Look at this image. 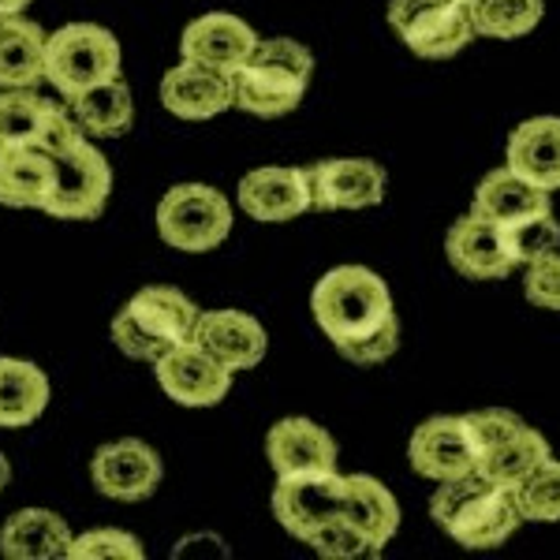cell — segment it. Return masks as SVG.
Listing matches in <instances>:
<instances>
[{"mask_svg": "<svg viewBox=\"0 0 560 560\" xmlns=\"http://www.w3.org/2000/svg\"><path fill=\"white\" fill-rule=\"evenodd\" d=\"M153 374L168 400L179 408H217L232 393L236 370H229L195 340H184L153 363Z\"/></svg>", "mask_w": 560, "mask_h": 560, "instance_id": "11", "label": "cell"}, {"mask_svg": "<svg viewBox=\"0 0 560 560\" xmlns=\"http://www.w3.org/2000/svg\"><path fill=\"white\" fill-rule=\"evenodd\" d=\"M49 377L31 359L0 355V430L34 427L49 408Z\"/></svg>", "mask_w": 560, "mask_h": 560, "instance_id": "23", "label": "cell"}, {"mask_svg": "<svg viewBox=\"0 0 560 560\" xmlns=\"http://www.w3.org/2000/svg\"><path fill=\"white\" fill-rule=\"evenodd\" d=\"M535 210H549V191L527 184V179L520 173H512L509 165L493 168V173H486L478 179L471 213L486 217V221H493V224H509V221H516V217L535 213Z\"/></svg>", "mask_w": 560, "mask_h": 560, "instance_id": "27", "label": "cell"}, {"mask_svg": "<svg viewBox=\"0 0 560 560\" xmlns=\"http://www.w3.org/2000/svg\"><path fill=\"white\" fill-rule=\"evenodd\" d=\"M161 478H165V464H161L158 448L139 438L108 441L90 456V482L108 501H147V497L158 493Z\"/></svg>", "mask_w": 560, "mask_h": 560, "instance_id": "10", "label": "cell"}, {"mask_svg": "<svg viewBox=\"0 0 560 560\" xmlns=\"http://www.w3.org/2000/svg\"><path fill=\"white\" fill-rule=\"evenodd\" d=\"M504 165L541 191H560V116H530L512 128Z\"/></svg>", "mask_w": 560, "mask_h": 560, "instance_id": "20", "label": "cell"}, {"mask_svg": "<svg viewBox=\"0 0 560 560\" xmlns=\"http://www.w3.org/2000/svg\"><path fill=\"white\" fill-rule=\"evenodd\" d=\"M306 546L314 549L322 560H363V557H377L374 553V546L359 535L351 523L340 516V520H332V523H325L322 530H314L311 538H306Z\"/></svg>", "mask_w": 560, "mask_h": 560, "instance_id": "34", "label": "cell"}, {"mask_svg": "<svg viewBox=\"0 0 560 560\" xmlns=\"http://www.w3.org/2000/svg\"><path fill=\"white\" fill-rule=\"evenodd\" d=\"M236 206L258 224H284L314 210L311 173L306 168L266 165L250 168L236 187Z\"/></svg>", "mask_w": 560, "mask_h": 560, "instance_id": "14", "label": "cell"}, {"mask_svg": "<svg viewBox=\"0 0 560 560\" xmlns=\"http://www.w3.org/2000/svg\"><path fill=\"white\" fill-rule=\"evenodd\" d=\"M345 493H348V475L340 471L277 478L273 516L288 535L306 546V538L314 530H322L325 523L345 516Z\"/></svg>", "mask_w": 560, "mask_h": 560, "instance_id": "9", "label": "cell"}, {"mask_svg": "<svg viewBox=\"0 0 560 560\" xmlns=\"http://www.w3.org/2000/svg\"><path fill=\"white\" fill-rule=\"evenodd\" d=\"M258 42V31L240 15L206 12L187 23L184 34H179V60H195V65L217 68L224 75H236L255 57Z\"/></svg>", "mask_w": 560, "mask_h": 560, "instance_id": "15", "label": "cell"}, {"mask_svg": "<svg viewBox=\"0 0 560 560\" xmlns=\"http://www.w3.org/2000/svg\"><path fill=\"white\" fill-rule=\"evenodd\" d=\"M549 456H553V448H549L546 433H538L535 427H523L520 433H512L509 441H501V445L478 459V475L493 478L497 486L516 490L523 478L546 464Z\"/></svg>", "mask_w": 560, "mask_h": 560, "instance_id": "29", "label": "cell"}, {"mask_svg": "<svg viewBox=\"0 0 560 560\" xmlns=\"http://www.w3.org/2000/svg\"><path fill=\"white\" fill-rule=\"evenodd\" d=\"M158 236L184 255H210L232 236V202L210 184H176L158 202Z\"/></svg>", "mask_w": 560, "mask_h": 560, "instance_id": "6", "label": "cell"}, {"mask_svg": "<svg viewBox=\"0 0 560 560\" xmlns=\"http://www.w3.org/2000/svg\"><path fill=\"white\" fill-rule=\"evenodd\" d=\"M345 520L374 546V553L382 557V549L396 538V530H400V504H396L393 490H388L385 482H377L374 475H348Z\"/></svg>", "mask_w": 560, "mask_h": 560, "instance_id": "24", "label": "cell"}, {"mask_svg": "<svg viewBox=\"0 0 560 560\" xmlns=\"http://www.w3.org/2000/svg\"><path fill=\"white\" fill-rule=\"evenodd\" d=\"M314 75V52L295 38H261L255 57L243 65L236 83V108L261 120H280L295 113Z\"/></svg>", "mask_w": 560, "mask_h": 560, "instance_id": "4", "label": "cell"}, {"mask_svg": "<svg viewBox=\"0 0 560 560\" xmlns=\"http://www.w3.org/2000/svg\"><path fill=\"white\" fill-rule=\"evenodd\" d=\"M45 38L26 15H0V90H20L45 83Z\"/></svg>", "mask_w": 560, "mask_h": 560, "instance_id": "25", "label": "cell"}, {"mask_svg": "<svg viewBox=\"0 0 560 560\" xmlns=\"http://www.w3.org/2000/svg\"><path fill=\"white\" fill-rule=\"evenodd\" d=\"M57 165V187L49 198V217L57 221H97L113 195V165L94 139L75 135L65 150L49 153Z\"/></svg>", "mask_w": 560, "mask_h": 560, "instance_id": "8", "label": "cell"}, {"mask_svg": "<svg viewBox=\"0 0 560 560\" xmlns=\"http://www.w3.org/2000/svg\"><path fill=\"white\" fill-rule=\"evenodd\" d=\"M68 520L52 509H20L0 527V557L8 560H65L71 553Z\"/></svg>", "mask_w": 560, "mask_h": 560, "instance_id": "21", "label": "cell"}, {"mask_svg": "<svg viewBox=\"0 0 560 560\" xmlns=\"http://www.w3.org/2000/svg\"><path fill=\"white\" fill-rule=\"evenodd\" d=\"M430 520L464 549H497L520 530V504L509 486L486 475H464L441 482L430 497Z\"/></svg>", "mask_w": 560, "mask_h": 560, "instance_id": "2", "label": "cell"}, {"mask_svg": "<svg viewBox=\"0 0 560 560\" xmlns=\"http://www.w3.org/2000/svg\"><path fill=\"white\" fill-rule=\"evenodd\" d=\"M459 4H467V8H471V4H478V0H459Z\"/></svg>", "mask_w": 560, "mask_h": 560, "instance_id": "39", "label": "cell"}, {"mask_svg": "<svg viewBox=\"0 0 560 560\" xmlns=\"http://www.w3.org/2000/svg\"><path fill=\"white\" fill-rule=\"evenodd\" d=\"M523 295L530 300V306L560 311V250L523 269Z\"/></svg>", "mask_w": 560, "mask_h": 560, "instance_id": "36", "label": "cell"}, {"mask_svg": "<svg viewBox=\"0 0 560 560\" xmlns=\"http://www.w3.org/2000/svg\"><path fill=\"white\" fill-rule=\"evenodd\" d=\"M266 456L277 478L314 475V471H337V438L318 427L306 415H288L269 427L266 433Z\"/></svg>", "mask_w": 560, "mask_h": 560, "instance_id": "16", "label": "cell"}, {"mask_svg": "<svg viewBox=\"0 0 560 560\" xmlns=\"http://www.w3.org/2000/svg\"><path fill=\"white\" fill-rule=\"evenodd\" d=\"M388 26L422 60H448L478 38L471 8L459 0H388Z\"/></svg>", "mask_w": 560, "mask_h": 560, "instance_id": "7", "label": "cell"}, {"mask_svg": "<svg viewBox=\"0 0 560 560\" xmlns=\"http://www.w3.org/2000/svg\"><path fill=\"white\" fill-rule=\"evenodd\" d=\"M161 105L179 120H213V116L236 108V83L232 75L195 60H179L161 79Z\"/></svg>", "mask_w": 560, "mask_h": 560, "instance_id": "17", "label": "cell"}, {"mask_svg": "<svg viewBox=\"0 0 560 560\" xmlns=\"http://www.w3.org/2000/svg\"><path fill=\"white\" fill-rule=\"evenodd\" d=\"M408 459L415 475L438 486L478 471V453L464 415H433V419L419 422L408 441Z\"/></svg>", "mask_w": 560, "mask_h": 560, "instance_id": "13", "label": "cell"}, {"mask_svg": "<svg viewBox=\"0 0 560 560\" xmlns=\"http://www.w3.org/2000/svg\"><path fill=\"white\" fill-rule=\"evenodd\" d=\"M124 49L116 34L102 23H68L45 38V83L60 97L120 79Z\"/></svg>", "mask_w": 560, "mask_h": 560, "instance_id": "5", "label": "cell"}, {"mask_svg": "<svg viewBox=\"0 0 560 560\" xmlns=\"http://www.w3.org/2000/svg\"><path fill=\"white\" fill-rule=\"evenodd\" d=\"M57 165L38 147H0V206L8 210H49Z\"/></svg>", "mask_w": 560, "mask_h": 560, "instance_id": "22", "label": "cell"}, {"mask_svg": "<svg viewBox=\"0 0 560 560\" xmlns=\"http://www.w3.org/2000/svg\"><path fill=\"white\" fill-rule=\"evenodd\" d=\"M546 15V0H478L471 4V20L478 38L516 42L527 38Z\"/></svg>", "mask_w": 560, "mask_h": 560, "instance_id": "31", "label": "cell"}, {"mask_svg": "<svg viewBox=\"0 0 560 560\" xmlns=\"http://www.w3.org/2000/svg\"><path fill=\"white\" fill-rule=\"evenodd\" d=\"M445 258L467 280H504L516 273V261L509 258V247L501 240V224L478 213H464L453 221L445 236Z\"/></svg>", "mask_w": 560, "mask_h": 560, "instance_id": "18", "label": "cell"}, {"mask_svg": "<svg viewBox=\"0 0 560 560\" xmlns=\"http://www.w3.org/2000/svg\"><path fill=\"white\" fill-rule=\"evenodd\" d=\"M198 314H202V306L187 292L173 284H150L135 292L128 306H120V314L108 325V337L128 359L158 363L168 348L195 337Z\"/></svg>", "mask_w": 560, "mask_h": 560, "instance_id": "3", "label": "cell"}, {"mask_svg": "<svg viewBox=\"0 0 560 560\" xmlns=\"http://www.w3.org/2000/svg\"><path fill=\"white\" fill-rule=\"evenodd\" d=\"M65 105L86 139H120L135 124V97L124 79H108V83L90 86L83 94L68 97Z\"/></svg>", "mask_w": 560, "mask_h": 560, "instance_id": "26", "label": "cell"}, {"mask_svg": "<svg viewBox=\"0 0 560 560\" xmlns=\"http://www.w3.org/2000/svg\"><path fill=\"white\" fill-rule=\"evenodd\" d=\"M195 345H202L229 370H255L269 351V332L247 311H202L195 325Z\"/></svg>", "mask_w": 560, "mask_h": 560, "instance_id": "19", "label": "cell"}, {"mask_svg": "<svg viewBox=\"0 0 560 560\" xmlns=\"http://www.w3.org/2000/svg\"><path fill=\"white\" fill-rule=\"evenodd\" d=\"M8 482H12V464H8V456L0 453V493L8 490Z\"/></svg>", "mask_w": 560, "mask_h": 560, "instance_id": "38", "label": "cell"}, {"mask_svg": "<svg viewBox=\"0 0 560 560\" xmlns=\"http://www.w3.org/2000/svg\"><path fill=\"white\" fill-rule=\"evenodd\" d=\"M311 195L318 213H351L382 206L388 191V173L370 158H322L306 165Z\"/></svg>", "mask_w": 560, "mask_h": 560, "instance_id": "12", "label": "cell"}, {"mask_svg": "<svg viewBox=\"0 0 560 560\" xmlns=\"http://www.w3.org/2000/svg\"><path fill=\"white\" fill-rule=\"evenodd\" d=\"M60 102L38 94L34 86L0 90V147H38L52 124Z\"/></svg>", "mask_w": 560, "mask_h": 560, "instance_id": "28", "label": "cell"}, {"mask_svg": "<svg viewBox=\"0 0 560 560\" xmlns=\"http://www.w3.org/2000/svg\"><path fill=\"white\" fill-rule=\"evenodd\" d=\"M314 325L355 366H382L400 348L393 292L374 269L337 266L311 292Z\"/></svg>", "mask_w": 560, "mask_h": 560, "instance_id": "1", "label": "cell"}, {"mask_svg": "<svg viewBox=\"0 0 560 560\" xmlns=\"http://www.w3.org/2000/svg\"><path fill=\"white\" fill-rule=\"evenodd\" d=\"M31 0H0V15H20Z\"/></svg>", "mask_w": 560, "mask_h": 560, "instance_id": "37", "label": "cell"}, {"mask_svg": "<svg viewBox=\"0 0 560 560\" xmlns=\"http://www.w3.org/2000/svg\"><path fill=\"white\" fill-rule=\"evenodd\" d=\"M501 240L509 247V258L516 261V269H527L530 261H541L560 250V221L549 210L523 213L516 221L501 224Z\"/></svg>", "mask_w": 560, "mask_h": 560, "instance_id": "30", "label": "cell"}, {"mask_svg": "<svg viewBox=\"0 0 560 560\" xmlns=\"http://www.w3.org/2000/svg\"><path fill=\"white\" fill-rule=\"evenodd\" d=\"M523 523H560V459L549 456L512 490Z\"/></svg>", "mask_w": 560, "mask_h": 560, "instance_id": "32", "label": "cell"}, {"mask_svg": "<svg viewBox=\"0 0 560 560\" xmlns=\"http://www.w3.org/2000/svg\"><path fill=\"white\" fill-rule=\"evenodd\" d=\"M464 422H467V433H471V441H475V453L478 459H482L490 448H497L501 441H509L512 433H520L527 422L520 419L516 411H509V408H482V411H471V415H464Z\"/></svg>", "mask_w": 560, "mask_h": 560, "instance_id": "35", "label": "cell"}, {"mask_svg": "<svg viewBox=\"0 0 560 560\" xmlns=\"http://www.w3.org/2000/svg\"><path fill=\"white\" fill-rule=\"evenodd\" d=\"M71 560H142L147 549L142 541L131 535V530H120V527H94V530H83L71 541Z\"/></svg>", "mask_w": 560, "mask_h": 560, "instance_id": "33", "label": "cell"}]
</instances>
